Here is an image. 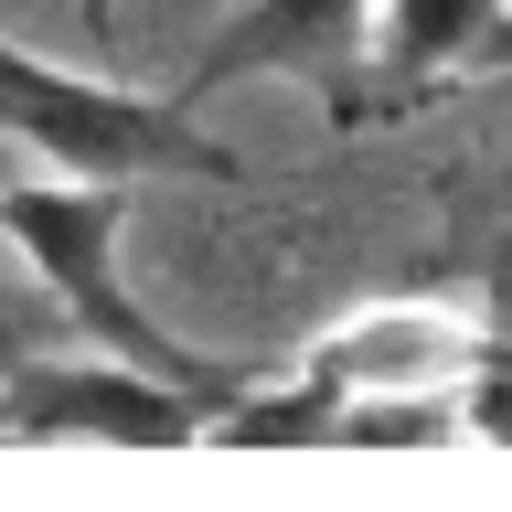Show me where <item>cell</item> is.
Returning a JSON list of instances; mask_svg holds the SVG:
<instances>
[{
	"mask_svg": "<svg viewBox=\"0 0 512 512\" xmlns=\"http://www.w3.org/2000/svg\"><path fill=\"white\" fill-rule=\"evenodd\" d=\"M118 214H128V182H11L0 192V235L32 256V278L54 288V310L86 331L96 352H118V363H139V374H160V384H182V395H203V416L235 395L246 374H224V363H192V352H171L139 320V299L118 288Z\"/></svg>",
	"mask_w": 512,
	"mask_h": 512,
	"instance_id": "cell-1",
	"label": "cell"
},
{
	"mask_svg": "<svg viewBox=\"0 0 512 512\" xmlns=\"http://www.w3.org/2000/svg\"><path fill=\"white\" fill-rule=\"evenodd\" d=\"M448 384H416V395H342L331 406V438L352 448H406V438H470V427H448Z\"/></svg>",
	"mask_w": 512,
	"mask_h": 512,
	"instance_id": "cell-7",
	"label": "cell"
},
{
	"mask_svg": "<svg viewBox=\"0 0 512 512\" xmlns=\"http://www.w3.org/2000/svg\"><path fill=\"white\" fill-rule=\"evenodd\" d=\"M86 11H96V22H107V0H86Z\"/></svg>",
	"mask_w": 512,
	"mask_h": 512,
	"instance_id": "cell-8",
	"label": "cell"
},
{
	"mask_svg": "<svg viewBox=\"0 0 512 512\" xmlns=\"http://www.w3.org/2000/svg\"><path fill=\"white\" fill-rule=\"evenodd\" d=\"M363 54H374V0H246V11L203 43L182 96H214V86H235V75H320V107L342 128L352 86H363Z\"/></svg>",
	"mask_w": 512,
	"mask_h": 512,
	"instance_id": "cell-4",
	"label": "cell"
},
{
	"mask_svg": "<svg viewBox=\"0 0 512 512\" xmlns=\"http://www.w3.org/2000/svg\"><path fill=\"white\" fill-rule=\"evenodd\" d=\"M459 64H502V0H374V54H363V86H352V118H395L416 96H438Z\"/></svg>",
	"mask_w": 512,
	"mask_h": 512,
	"instance_id": "cell-6",
	"label": "cell"
},
{
	"mask_svg": "<svg viewBox=\"0 0 512 512\" xmlns=\"http://www.w3.org/2000/svg\"><path fill=\"white\" fill-rule=\"evenodd\" d=\"M480 363H502V352H491V331H470V320L363 310V320H342L288 384L320 406V438H331V406H342V395H416V384H459V374H480Z\"/></svg>",
	"mask_w": 512,
	"mask_h": 512,
	"instance_id": "cell-5",
	"label": "cell"
},
{
	"mask_svg": "<svg viewBox=\"0 0 512 512\" xmlns=\"http://www.w3.org/2000/svg\"><path fill=\"white\" fill-rule=\"evenodd\" d=\"M0 427L11 438H128V448H171L203 438V395L139 374V363H64V352H22L0 374Z\"/></svg>",
	"mask_w": 512,
	"mask_h": 512,
	"instance_id": "cell-3",
	"label": "cell"
},
{
	"mask_svg": "<svg viewBox=\"0 0 512 512\" xmlns=\"http://www.w3.org/2000/svg\"><path fill=\"white\" fill-rule=\"evenodd\" d=\"M0 128L43 150L54 171H96V182H139V171H203V182H235V150L203 139L182 107H150V96L118 86H75L54 64H32L0 43Z\"/></svg>",
	"mask_w": 512,
	"mask_h": 512,
	"instance_id": "cell-2",
	"label": "cell"
}]
</instances>
